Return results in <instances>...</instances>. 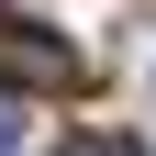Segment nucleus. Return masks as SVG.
<instances>
[{"label":"nucleus","mask_w":156,"mask_h":156,"mask_svg":"<svg viewBox=\"0 0 156 156\" xmlns=\"http://www.w3.org/2000/svg\"><path fill=\"white\" fill-rule=\"evenodd\" d=\"M78 156H145V145H123V134H101V145H78Z\"/></svg>","instance_id":"2"},{"label":"nucleus","mask_w":156,"mask_h":156,"mask_svg":"<svg viewBox=\"0 0 156 156\" xmlns=\"http://www.w3.org/2000/svg\"><path fill=\"white\" fill-rule=\"evenodd\" d=\"M0 89H34V101H78L89 89V56L67 34H45L34 11H0Z\"/></svg>","instance_id":"1"},{"label":"nucleus","mask_w":156,"mask_h":156,"mask_svg":"<svg viewBox=\"0 0 156 156\" xmlns=\"http://www.w3.org/2000/svg\"><path fill=\"white\" fill-rule=\"evenodd\" d=\"M0 156H11V112H0Z\"/></svg>","instance_id":"3"}]
</instances>
